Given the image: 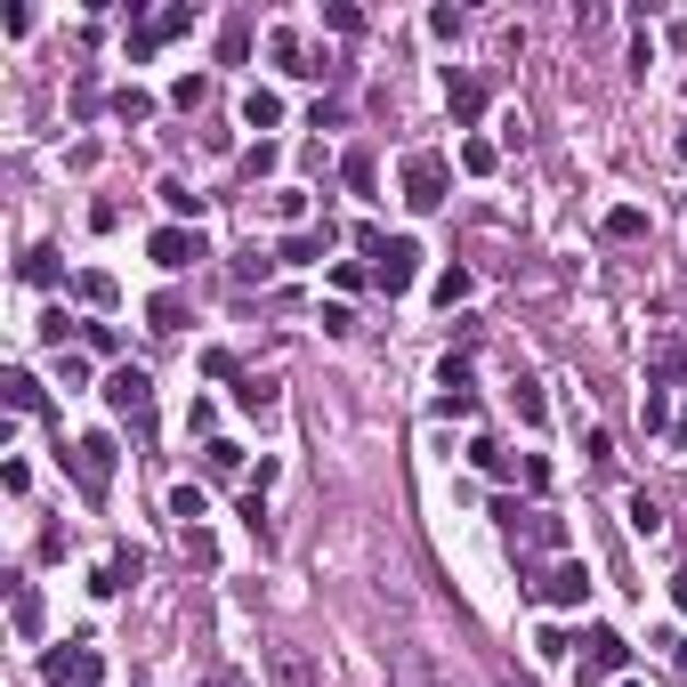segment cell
Instances as JSON below:
<instances>
[{"label": "cell", "instance_id": "4fadbf2b", "mask_svg": "<svg viewBox=\"0 0 687 687\" xmlns=\"http://www.w3.org/2000/svg\"><path fill=\"white\" fill-rule=\"evenodd\" d=\"M186 25H195V9H162V16H154V25H138V33H130V57H154V49H162V40H178Z\"/></svg>", "mask_w": 687, "mask_h": 687}, {"label": "cell", "instance_id": "7402d4cb", "mask_svg": "<svg viewBox=\"0 0 687 687\" xmlns=\"http://www.w3.org/2000/svg\"><path fill=\"white\" fill-rule=\"evenodd\" d=\"M145 331H162V340H171V331H186V300H178V291H162V300L145 307Z\"/></svg>", "mask_w": 687, "mask_h": 687}, {"label": "cell", "instance_id": "83f0119b", "mask_svg": "<svg viewBox=\"0 0 687 687\" xmlns=\"http://www.w3.org/2000/svg\"><path fill=\"white\" fill-rule=\"evenodd\" d=\"M639 429H648V436L672 429V405H663V388H639Z\"/></svg>", "mask_w": 687, "mask_h": 687}, {"label": "cell", "instance_id": "d4e9b609", "mask_svg": "<svg viewBox=\"0 0 687 687\" xmlns=\"http://www.w3.org/2000/svg\"><path fill=\"white\" fill-rule=\"evenodd\" d=\"M0 397H9V412H40V381H33V372H9Z\"/></svg>", "mask_w": 687, "mask_h": 687}, {"label": "cell", "instance_id": "603a6c76", "mask_svg": "<svg viewBox=\"0 0 687 687\" xmlns=\"http://www.w3.org/2000/svg\"><path fill=\"white\" fill-rule=\"evenodd\" d=\"M243 121H252V130H276V121H283V97H276V90H243Z\"/></svg>", "mask_w": 687, "mask_h": 687}, {"label": "cell", "instance_id": "ffe728a7", "mask_svg": "<svg viewBox=\"0 0 687 687\" xmlns=\"http://www.w3.org/2000/svg\"><path fill=\"white\" fill-rule=\"evenodd\" d=\"M252 57V16H226L219 25V66H243Z\"/></svg>", "mask_w": 687, "mask_h": 687}, {"label": "cell", "instance_id": "4dcf8cb0", "mask_svg": "<svg viewBox=\"0 0 687 687\" xmlns=\"http://www.w3.org/2000/svg\"><path fill=\"white\" fill-rule=\"evenodd\" d=\"M202 469H211V477H235V469H243V445H226V436H211V445H202Z\"/></svg>", "mask_w": 687, "mask_h": 687}, {"label": "cell", "instance_id": "9a60e30c", "mask_svg": "<svg viewBox=\"0 0 687 687\" xmlns=\"http://www.w3.org/2000/svg\"><path fill=\"white\" fill-rule=\"evenodd\" d=\"M235 405H243V412H259V421H267V412L283 405V381H276V372H243V381H235Z\"/></svg>", "mask_w": 687, "mask_h": 687}, {"label": "cell", "instance_id": "f546056e", "mask_svg": "<svg viewBox=\"0 0 687 687\" xmlns=\"http://www.w3.org/2000/svg\"><path fill=\"white\" fill-rule=\"evenodd\" d=\"M639 235H648V211H631V202L607 211V243H639Z\"/></svg>", "mask_w": 687, "mask_h": 687}, {"label": "cell", "instance_id": "7a4b0ae2", "mask_svg": "<svg viewBox=\"0 0 687 687\" xmlns=\"http://www.w3.org/2000/svg\"><path fill=\"white\" fill-rule=\"evenodd\" d=\"M106 405L121 412V421H154V372L145 364H114V381H106Z\"/></svg>", "mask_w": 687, "mask_h": 687}, {"label": "cell", "instance_id": "cb8c5ba5", "mask_svg": "<svg viewBox=\"0 0 687 687\" xmlns=\"http://www.w3.org/2000/svg\"><path fill=\"white\" fill-rule=\"evenodd\" d=\"M243 526H252L259 550H276V517H267V493H243Z\"/></svg>", "mask_w": 687, "mask_h": 687}, {"label": "cell", "instance_id": "484cf974", "mask_svg": "<svg viewBox=\"0 0 687 687\" xmlns=\"http://www.w3.org/2000/svg\"><path fill=\"white\" fill-rule=\"evenodd\" d=\"M517 421H526V429H543V421H550V397H543V381H517Z\"/></svg>", "mask_w": 687, "mask_h": 687}, {"label": "cell", "instance_id": "277c9868", "mask_svg": "<svg viewBox=\"0 0 687 687\" xmlns=\"http://www.w3.org/2000/svg\"><path fill=\"white\" fill-rule=\"evenodd\" d=\"M259 672H267V687H324V672H316V655L300 648V639H276V648L259 655Z\"/></svg>", "mask_w": 687, "mask_h": 687}, {"label": "cell", "instance_id": "30bf717a", "mask_svg": "<svg viewBox=\"0 0 687 687\" xmlns=\"http://www.w3.org/2000/svg\"><path fill=\"white\" fill-rule=\"evenodd\" d=\"M622 663H631V639L607 631V622H591V631H582V672H622Z\"/></svg>", "mask_w": 687, "mask_h": 687}, {"label": "cell", "instance_id": "f1b7e54d", "mask_svg": "<svg viewBox=\"0 0 687 687\" xmlns=\"http://www.w3.org/2000/svg\"><path fill=\"white\" fill-rule=\"evenodd\" d=\"M469 462L486 469V477H517V462H510L502 445H493V436H477V445H469Z\"/></svg>", "mask_w": 687, "mask_h": 687}, {"label": "cell", "instance_id": "b9f144b4", "mask_svg": "<svg viewBox=\"0 0 687 687\" xmlns=\"http://www.w3.org/2000/svg\"><path fill=\"white\" fill-rule=\"evenodd\" d=\"M202 372H211V381H243V364L226 357V348H202Z\"/></svg>", "mask_w": 687, "mask_h": 687}, {"label": "cell", "instance_id": "f35d334b", "mask_svg": "<svg viewBox=\"0 0 687 687\" xmlns=\"http://www.w3.org/2000/svg\"><path fill=\"white\" fill-rule=\"evenodd\" d=\"M114 114L121 121H145V114H154V97H145V90H114Z\"/></svg>", "mask_w": 687, "mask_h": 687}, {"label": "cell", "instance_id": "5b68a950", "mask_svg": "<svg viewBox=\"0 0 687 687\" xmlns=\"http://www.w3.org/2000/svg\"><path fill=\"white\" fill-rule=\"evenodd\" d=\"M66 453H73L81 493H90V502H106V493H114V436H81V445H66Z\"/></svg>", "mask_w": 687, "mask_h": 687}, {"label": "cell", "instance_id": "d6986e66", "mask_svg": "<svg viewBox=\"0 0 687 687\" xmlns=\"http://www.w3.org/2000/svg\"><path fill=\"white\" fill-rule=\"evenodd\" d=\"M138 574H145V558H138V550H114V558H106V574H97V591L114 598V591H130Z\"/></svg>", "mask_w": 687, "mask_h": 687}, {"label": "cell", "instance_id": "5bb4252c", "mask_svg": "<svg viewBox=\"0 0 687 687\" xmlns=\"http://www.w3.org/2000/svg\"><path fill=\"white\" fill-rule=\"evenodd\" d=\"M445 106H453V121L469 130V121L486 114V81H477V73H445Z\"/></svg>", "mask_w": 687, "mask_h": 687}, {"label": "cell", "instance_id": "4316f807", "mask_svg": "<svg viewBox=\"0 0 687 687\" xmlns=\"http://www.w3.org/2000/svg\"><path fill=\"white\" fill-rule=\"evenodd\" d=\"M469 291H477V276H469V267H445V276H436V307H462Z\"/></svg>", "mask_w": 687, "mask_h": 687}, {"label": "cell", "instance_id": "74e56055", "mask_svg": "<svg viewBox=\"0 0 687 687\" xmlns=\"http://www.w3.org/2000/svg\"><path fill=\"white\" fill-rule=\"evenodd\" d=\"M66 331H81V324L66 316V307H49V316H40V340H49V348H57V357H66Z\"/></svg>", "mask_w": 687, "mask_h": 687}, {"label": "cell", "instance_id": "e575fe53", "mask_svg": "<svg viewBox=\"0 0 687 687\" xmlns=\"http://www.w3.org/2000/svg\"><path fill=\"white\" fill-rule=\"evenodd\" d=\"M73 291H81L90 307H114V276H97V267H90V276H73Z\"/></svg>", "mask_w": 687, "mask_h": 687}, {"label": "cell", "instance_id": "1f68e13d", "mask_svg": "<svg viewBox=\"0 0 687 687\" xmlns=\"http://www.w3.org/2000/svg\"><path fill=\"white\" fill-rule=\"evenodd\" d=\"M340 178H348V186H357V195H372V186H381V171H372V154H364V145H357V154H348V162H340Z\"/></svg>", "mask_w": 687, "mask_h": 687}, {"label": "cell", "instance_id": "8992f818", "mask_svg": "<svg viewBox=\"0 0 687 687\" xmlns=\"http://www.w3.org/2000/svg\"><path fill=\"white\" fill-rule=\"evenodd\" d=\"M145 259H154L162 276H186V267H195V259H211V252H202V235H195V226H154V235H145Z\"/></svg>", "mask_w": 687, "mask_h": 687}, {"label": "cell", "instance_id": "7bdbcfd3", "mask_svg": "<svg viewBox=\"0 0 687 687\" xmlns=\"http://www.w3.org/2000/svg\"><path fill=\"white\" fill-rule=\"evenodd\" d=\"M324 25H331V33H364V16L348 9V0H331V9H324Z\"/></svg>", "mask_w": 687, "mask_h": 687}, {"label": "cell", "instance_id": "8fae6325", "mask_svg": "<svg viewBox=\"0 0 687 687\" xmlns=\"http://www.w3.org/2000/svg\"><path fill=\"white\" fill-rule=\"evenodd\" d=\"M687 372V331H655L648 340V388H672Z\"/></svg>", "mask_w": 687, "mask_h": 687}, {"label": "cell", "instance_id": "f6af8a7d", "mask_svg": "<svg viewBox=\"0 0 687 687\" xmlns=\"http://www.w3.org/2000/svg\"><path fill=\"white\" fill-rule=\"evenodd\" d=\"M331 283H340V291H364V283H372V267H357V259H340V267H331Z\"/></svg>", "mask_w": 687, "mask_h": 687}, {"label": "cell", "instance_id": "bcb514c9", "mask_svg": "<svg viewBox=\"0 0 687 687\" xmlns=\"http://www.w3.org/2000/svg\"><path fill=\"white\" fill-rule=\"evenodd\" d=\"M672 598H679V607H687V567H679V574H672Z\"/></svg>", "mask_w": 687, "mask_h": 687}, {"label": "cell", "instance_id": "ac0fdd59", "mask_svg": "<svg viewBox=\"0 0 687 687\" xmlns=\"http://www.w3.org/2000/svg\"><path fill=\"white\" fill-rule=\"evenodd\" d=\"M331 252V226H300V235H283V259L291 267H307V259H324Z\"/></svg>", "mask_w": 687, "mask_h": 687}, {"label": "cell", "instance_id": "9c48e42d", "mask_svg": "<svg viewBox=\"0 0 687 687\" xmlns=\"http://www.w3.org/2000/svg\"><path fill=\"white\" fill-rule=\"evenodd\" d=\"M534 591H543L550 607H582V598H591V567H582V558H550V574L534 582Z\"/></svg>", "mask_w": 687, "mask_h": 687}, {"label": "cell", "instance_id": "836d02e7", "mask_svg": "<svg viewBox=\"0 0 687 687\" xmlns=\"http://www.w3.org/2000/svg\"><path fill=\"white\" fill-rule=\"evenodd\" d=\"M178 543H186V558H195V567H219V543L202 526H178Z\"/></svg>", "mask_w": 687, "mask_h": 687}, {"label": "cell", "instance_id": "7c38bea8", "mask_svg": "<svg viewBox=\"0 0 687 687\" xmlns=\"http://www.w3.org/2000/svg\"><path fill=\"white\" fill-rule=\"evenodd\" d=\"M388 687H436V663H429L421 639H397V648H388Z\"/></svg>", "mask_w": 687, "mask_h": 687}, {"label": "cell", "instance_id": "d590c367", "mask_svg": "<svg viewBox=\"0 0 687 687\" xmlns=\"http://www.w3.org/2000/svg\"><path fill=\"white\" fill-rule=\"evenodd\" d=\"M171 517H178V526H202V486H178L171 493Z\"/></svg>", "mask_w": 687, "mask_h": 687}, {"label": "cell", "instance_id": "3957f363", "mask_svg": "<svg viewBox=\"0 0 687 687\" xmlns=\"http://www.w3.org/2000/svg\"><path fill=\"white\" fill-rule=\"evenodd\" d=\"M40 679H49V687H97V679H106V655H97L90 639H73V648L40 655Z\"/></svg>", "mask_w": 687, "mask_h": 687}, {"label": "cell", "instance_id": "44dd1931", "mask_svg": "<svg viewBox=\"0 0 687 687\" xmlns=\"http://www.w3.org/2000/svg\"><path fill=\"white\" fill-rule=\"evenodd\" d=\"M16 276H25V283H40V291H49L57 276H66V259H57V252H49V243H33V252H25V267H16Z\"/></svg>", "mask_w": 687, "mask_h": 687}, {"label": "cell", "instance_id": "ba28073f", "mask_svg": "<svg viewBox=\"0 0 687 687\" xmlns=\"http://www.w3.org/2000/svg\"><path fill=\"white\" fill-rule=\"evenodd\" d=\"M436 412H453V421H477V388H469V357H445V364H436Z\"/></svg>", "mask_w": 687, "mask_h": 687}, {"label": "cell", "instance_id": "e0dca14e", "mask_svg": "<svg viewBox=\"0 0 687 687\" xmlns=\"http://www.w3.org/2000/svg\"><path fill=\"white\" fill-rule=\"evenodd\" d=\"M267 49H276V66H283V73H307V81H316V73L331 66V57H307V49H300V33H276Z\"/></svg>", "mask_w": 687, "mask_h": 687}, {"label": "cell", "instance_id": "d6a6232c", "mask_svg": "<svg viewBox=\"0 0 687 687\" xmlns=\"http://www.w3.org/2000/svg\"><path fill=\"white\" fill-rule=\"evenodd\" d=\"M162 202H171V219H195L202 211V195H195V186H178V178H162Z\"/></svg>", "mask_w": 687, "mask_h": 687}, {"label": "cell", "instance_id": "8d00e7d4", "mask_svg": "<svg viewBox=\"0 0 687 687\" xmlns=\"http://www.w3.org/2000/svg\"><path fill=\"white\" fill-rule=\"evenodd\" d=\"M622 510H631V526H639V534H663V502H648V493H631Z\"/></svg>", "mask_w": 687, "mask_h": 687}, {"label": "cell", "instance_id": "7dc6e473", "mask_svg": "<svg viewBox=\"0 0 687 687\" xmlns=\"http://www.w3.org/2000/svg\"><path fill=\"white\" fill-rule=\"evenodd\" d=\"M622 687H639V679H622Z\"/></svg>", "mask_w": 687, "mask_h": 687}, {"label": "cell", "instance_id": "60d3db41", "mask_svg": "<svg viewBox=\"0 0 687 687\" xmlns=\"http://www.w3.org/2000/svg\"><path fill=\"white\" fill-rule=\"evenodd\" d=\"M462 25H469L462 9H429V33H436V40H462Z\"/></svg>", "mask_w": 687, "mask_h": 687}, {"label": "cell", "instance_id": "ab89813d", "mask_svg": "<svg viewBox=\"0 0 687 687\" xmlns=\"http://www.w3.org/2000/svg\"><path fill=\"white\" fill-rule=\"evenodd\" d=\"M493 162H502V154H493V145H486V138H469V145H462V171H477V178H486V171H493Z\"/></svg>", "mask_w": 687, "mask_h": 687}, {"label": "cell", "instance_id": "52a82bcc", "mask_svg": "<svg viewBox=\"0 0 687 687\" xmlns=\"http://www.w3.org/2000/svg\"><path fill=\"white\" fill-rule=\"evenodd\" d=\"M412 276H421V243H412V235H388L381 259H372V283L397 300V291H412Z\"/></svg>", "mask_w": 687, "mask_h": 687}, {"label": "cell", "instance_id": "2e32d148", "mask_svg": "<svg viewBox=\"0 0 687 687\" xmlns=\"http://www.w3.org/2000/svg\"><path fill=\"white\" fill-rule=\"evenodd\" d=\"M9 622H16V639H40V591L33 582H9Z\"/></svg>", "mask_w": 687, "mask_h": 687}, {"label": "cell", "instance_id": "6da1fadb", "mask_svg": "<svg viewBox=\"0 0 687 687\" xmlns=\"http://www.w3.org/2000/svg\"><path fill=\"white\" fill-rule=\"evenodd\" d=\"M445 195H453V162L445 154H405V211H445Z\"/></svg>", "mask_w": 687, "mask_h": 687}, {"label": "cell", "instance_id": "ee69618b", "mask_svg": "<svg viewBox=\"0 0 687 687\" xmlns=\"http://www.w3.org/2000/svg\"><path fill=\"white\" fill-rule=\"evenodd\" d=\"M267 171H276V145H267V138H259V145H252V154H243V178H267Z\"/></svg>", "mask_w": 687, "mask_h": 687}]
</instances>
